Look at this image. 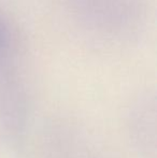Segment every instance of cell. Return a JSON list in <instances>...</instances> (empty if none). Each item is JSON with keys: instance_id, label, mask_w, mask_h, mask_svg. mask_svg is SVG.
I'll list each match as a JSON object with an SVG mask.
<instances>
[{"instance_id": "obj_1", "label": "cell", "mask_w": 157, "mask_h": 158, "mask_svg": "<svg viewBox=\"0 0 157 158\" xmlns=\"http://www.w3.org/2000/svg\"><path fill=\"white\" fill-rule=\"evenodd\" d=\"M8 39H9V35H8L6 26L4 25L2 19H0V50L6 48V43H8Z\"/></svg>"}]
</instances>
